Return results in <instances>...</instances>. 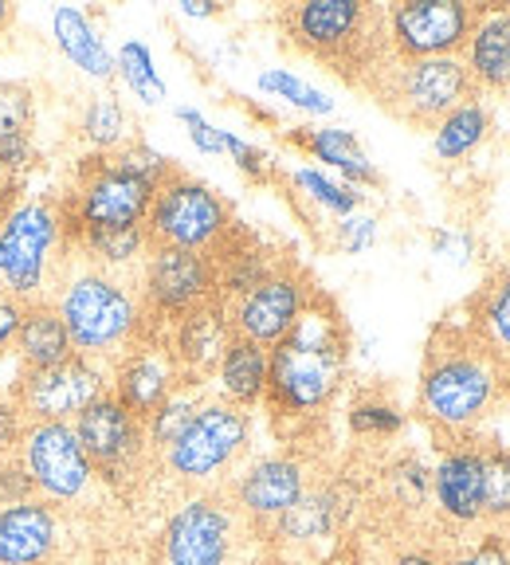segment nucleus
<instances>
[{"mask_svg": "<svg viewBox=\"0 0 510 565\" xmlns=\"http://www.w3.org/2000/svg\"><path fill=\"white\" fill-rule=\"evenodd\" d=\"M350 322L318 287L302 318L267 350V408L275 420H307L334 405L350 373Z\"/></svg>", "mask_w": 510, "mask_h": 565, "instance_id": "f257e3e1", "label": "nucleus"}, {"mask_svg": "<svg viewBox=\"0 0 510 565\" xmlns=\"http://www.w3.org/2000/svg\"><path fill=\"white\" fill-rule=\"evenodd\" d=\"M502 393V370L464 322L432 327L416 385V413L440 440L471 436Z\"/></svg>", "mask_w": 510, "mask_h": 565, "instance_id": "f03ea898", "label": "nucleus"}, {"mask_svg": "<svg viewBox=\"0 0 510 565\" xmlns=\"http://www.w3.org/2000/svg\"><path fill=\"white\" fill-rule=\"evenodd\" d=\"M287 47L334 71L346 87L365 90L370 79L393 60L389 12L370 0H299L275 17Z\"/></svg>", "mask_w": 510, "mask_h": 565, "instance_id": "7ed1b4c3", "label": "nucleus"}, {"mask_svg": "<svg viewBox=\"0 0 510 565\" xmlns=\"http://www.w3.org/2000/svg\"><path fill=\"white\" fill-rule=\"evenodd\" d=\"M52 302L67 327L75 353L91 358V362L115 365L130 345L150 338L141 291L110 267H75V259H71L63 279L55 282Z\"/></svg>", "mask_w": 510, "mask_h": 565, "instance_id": "20e7f679", "label": "nucleus"}, {"mask_svg": "<svg viewBox=\"0 0 510 565\" xmlns=\"http://www.w3.org/2000/svg\"><path fill=\"white\" fill-rule=\"evenodd\" d=\"M158 196V185L141 173L126 169L110 153H87L75 161L71 185L55 193V209L63 221L67 247L91 232H134L146 224L150 204Z\"/></svg>", "mask_w": 510, "mask_h": 565, "instance_id": "39448f33", "label": "nucleus"}, {"mask_svg": "<svg viewBox=\"0 0 510 565\" xmlns=\"http://www.w3.org/2000/svg\"><path fill=\"white\" fill-rule=\"evenodd\" d=\"M75 252L63 239L55 196H20L0 224V295L17 302L52 299Z\"/></svg>", "mask_w": 510, "mask_h": 565, "instance_id": "423d86ee", "label": "nucleus"}, {"mask_svg": "<svg viewBox=\"0 0 510 565\" xmlns=\"http://www.w3.org/2000/svg\"><path fill=\"white\" fill-rule=\"evenodd\" d=\"M365 95L396 122L413 130H436L444 115H451L467 98H476L479 90L459 55H440V60H396L393 55L370 79Z\"/></svg>", "mask_w": 510, "mask_h": 565, "instance_id": "0eeeda50", "label": "nucleus"}, {"mask_svg": "<svg viewBox=\"0 0 510 565\" xmlns=\"http://www.w3.org/2000/svg\"><path fill=\"white\" fill-rule=\"evenodd\" d=\"M236 224L229 196L212 185L177 169L158 189L150 204V216L141 224L146 247H185V252H212Z\"/></svg>", "mask_w": 510, "mask_h": 565, "instance_id": "6e6552de", "label": "nucleus"}, {"mask_svg": "<svg viewBox=\"0 0 510 565\" xmlns=\"http://www.w3.org/2000/svg\"><path fill=\"white\" fill-rule=\"evenodd\" d=\"M247 440H252V413L247 408H236L229 401H204L185 433L161 451V468L177 483L204 487L212 479H221L244 456Z\"/></svg>", "mask_w": 510, "mask_h": 565, "instance_id": "1a4fd4ad", "label": "nucleus"}, {"mask_svg": "<svg viewBox=\"0 0 510 565\" xmlns=\"http://www.w3.org/2000/svg\"><path fill=\"white\" fill-rule=\"evenodd\" d=\"M212 299H216V271H212L209 252L146 247L141 307H146V318H150V338Z\"/></svg>", "mask_w": 510, "mask_h": 565, "instance_id": "9d476101", "label": "nucleus"}, {"mask_svg": "<svg viewBox=\"0 0 510 565\" xmlns=\"http://www.w3.org/2000/svg\"><path fill=\"white\" fill-rule=\"evenodd\" d=\"M71 424H75V436L95 468V479H103L115 491H126L141 476L146 459L153 456L150 440H146V424L126 405H118L110 393L83 408Z\"/></svg>", "mask_w": 510, "mask_h": 565, "instance_id": "9b49d317", "label": "nucleus"}, {"mask_svg": "<svg viewBox=\"0 0 510 565\" xmlns=\"http://www.w3.org/2000/svg\"><path fill=\"white\" fill-rule=\"evenodd\" d=\"M17 456L28 468V476H32L35 494L55 507L79 503L95 487V468H91L87 451H83L79 436H75V424L67 420L28 424Z\"/></svg>", "mask_w": 510, "mask_h": 565, "instance_id": "f8f14e48", "label": "nucleus"}, {"mask_svg": "<svg viewBox=\"0 0 510 565\" xmlns=\"http://www.w3.org/2000/svg\"><path fill=\"white\" fill-rule=\"evenodd\" d=\"M20 405L28 424L40 420H75L87 405L110 393V365L91 362V358H71L52 370H28L17 373L12 385L4 388Z\"/></svg>", "mask_w": 510, "mask_h": 565, "instance_id": "ddd939ff", "label": "nucleus"}, {"mask_svg": "<svg viewBox=\"0 0 510 565\" xmlns=\"http://www.w3.org/2000/svg\"><path fill=\"white\" fill-rule=\"evenodd\" d=\"M315 291H318L315 279L295 259H283L267 279H259L252 291L240 295L236 302H229L232 334L272 350L275 342H283L290 334V327L302 318V310L315 299Z\"/></svg>", "mask_w": 510, "mask_h": 565, "instance_id": "4468645a", "label": "nucleus"}, {"mask_svg": "<svg viewBox=\"0 0 510 565\" xmlns=\"http://www.w3.org/2000/svg\"><path fill=\"white\" fill-rule=\"evenodd\" d=\"M240 514L229 494H193L166 519L161 530V562L166 565H229L236 550Z\"/></svg>", "mask_w": 510, "mask_h": 565, "instance_id": "2eb2a0df", "label": "nucleus"}, {"mask_svg": "<svg viewBox=\"0 0 510 565\" xmlns=\"http://www.w3.org/2000/svg\"><path fill=\"white\" fill-rule=\"evenodd\" d=\"M389 47L396 60H440L464 55L479 4L464 0H405L389 4Z\"/></svg>", "mask_w": 510, "mask_h": 565, "instance_id": "dca6fc26", "label": "nucleus"}, {"mask_svg": "<svg viewBox=\"0 0 510 565\" xmlns=\"http://www.w3.org/2000/svg\"><path fill=\"white\" fill-rule=\"evenodd\" d=\"M310 491L307 463L299 456H259L252 459L229 487V503L236 507L240 519H247L255 530H267L299 503L302 494Z\"/></svg>", "mask_w": 510, "mask_h": 565, "instance_id": "f3484780", "label": "nucleus"}, {"mask_svg": "<svg viewBox=\"0 0 510 565\" xmlns=\"http://www.w3.org/2000/svg\"><path fill=\"white\" fill-rule=\"evenodd\" d=\"M161 342H166L169 358H173L177 373L185 385H209L216 377V365H221L224 350L236 334H232L229 307L221 299L204 302V307L189 310L177 322H169L161 330Z\"/></svg>", "mask_w": 510, "mask_h": 565, "instance_id": "a211bd4d", "label": "nucleus"}, {"mask_svg": "<svg viewBox=\"0 0 510 565\" xmlns=\"http://www.w3.org/2000/svg\"><path fill=\"white\" fill-rule=\"evenodd\" d=\"M432 503L451 530L484 522V444L471 436L440 444V459L432 468Z\"/></svg>", "mask_w": 510, "mask_h": 565, "instance_id": "6ab92c4d", "label": "nucleus"}, {"mask_svg": "<svg viewBox=\"0 0 510 565\" xmlns=\"http://www.w3.org/2000/svg\"><path fill=\"white\" fill-rule=\"evenodd\" d=\"M181 385H185V381H181V373H177L173 358H169L166 342H161L158 334L141 338L138 345H130V350L110 365V397L130 408L141 424H146V416H150L153 408L166 405Z\"/></svg>", "mask_w": 510, "mask_h": 565, "instance_id": "aec40b11", "label": "nucleus"}, {"mask_svg": "<svg viewBox=\"0 0 510 565\" xmlns=\"http://www.w3.org/2000/svg\"><path fill=\"white\" fill-rule=\"evenodd\" d=\"M63 522L60 507L47 499H28L0 507V565H47L60 562Z\"/></svg>", "mask_w": 510, "mask_h": 565, "instance_id": "412c9836", "label": "nucleus"}, {"mask_svg": "<svg viewBox=\"0 0 510 565\" xmlns=\"http://www.w3.org/2000/svg\"><path fill=\"white\" fill-rule=\"evenodd\" d=\"M464 67L479 95L510 90V4H479L476 28L464 47Z\"/></svg>", "mask_w": 510, "mask_h": 565, "instance_id": "4be33fe9", "label": "nucleus"}, {"mask_svg": "<svg viewBox=\"0 0 510 565\" xmlns=\"http://www.w3.org/2000/svg\"><path fill=\"white\" fill-rule=\"evenodd\" d=\"M12 353H17V362H20L17 373L52 370V365H63L75 358V345H71V334H67V327H63V318L52 299L24 302V318H20Z\"/></svg>", "mask_w": 510, "mask_h": 565, "instance_id": "5701e85b", "label": "nucleus"}, {"mask_svg": "<svg viewBox=\"0 0 510 565\" xmlns=\"http://www.w3.org/2000/svg\"><path fill=\"white\" fill-rule=\"evenodd\" d=\"M464 327L479 338L487 353H491L499 370H510V267H499L484 279L471 299H467Z\"/></svg>", "mask_w": 510, "mask_h": 565, "instance_id": "b1692460", "label": "nucleus"}, {"mask_svg": "<svg viewBox=\"0 0 510 565\" xmlns=\"http://www.w3.org/2000/svg\"><path fill=\"white\" fill-rule=\"evenodd\" d=\"M290 146H299L302 153H310L322 166L338 169L346 177V185H381L378 166L370 161V153L361 150V141L342 126H322V130H290Z\"/></svg>", "mask_w": 510, "mask_h": 565, "instance_id": "393cba45", "label": "nucleus"}, {"mask_svg": "<svg viewBox=\"0 0 510 565\" xmlns=\"http://www.w3.org/2000/svg\"><path fill=\"white\" fill-rule=\"evenodd\" d=\"M52 32H55V47L79 71H87L95 79H115L118 75L115 52L103 44V35L95 32V24H91V17L83 9L60 4L52 12Z\"/></svg>", "mask_w": 510, "mask_h": 565, "instance_id": "a878e982", "label": "nucleus"}, {"mask_svg": "<svg viewBox=\"0 0 510 565\" xmlns=\"http://www.w3.org/2000/svg\"><path fill=\"white\" fill-rule=\"evenodd\" d=\"M216 385H221V401L236 408H252L264 401L267 393V350L247 342V338H232L224 350L221 365H216Z\"/></svg>", "mask_w": 510, "mask_h": 565, "instance_id": "bb28decb", "label": "nucleus"}, {"mask_svg": "<svg viewBox=\"0 0 510 565\" xmlns=\"http://www.w3.org/2000/svg\"><path fill=\"white\" fill-rule=\"evenodd\" d=\"M342 522V499H338L334 487H315L302 494L299 503L290 507L279 522L272 526V534L279 542H299V546H310V542H326Z\"/></svg>", "mask_w": 510, "mask_h": 565, "instance_id": "cd10ccee", "label": "nucleus"}, {"mask_svg": "<svg viewBox=\"0 0 510 565\" xmlns=\"http://www.w3.org/2000/svg\"><path fill=\"white\" fill-rule=\"evenodd\" d=\"M487 130H491V110H487V103L476 95V98H467V103H459L451 115H444L440 122H436V130H432V150H436L440 161H459L487 138Z\"/></svg>", "mask_w": 510, "mask_h": 565, "instance_id": "c85d7f7f", "label": "nucleus"}, {"mask_svg": "<svg viewBox=\"0 0 510 565\" xmlns=\"http://www.w3.org/2000/svg\"><path fill=\"white\" fill-rule=\"evenodd\" d=\"M204 385H181L173 393V397L166 401V405H158L150 416H146V440H150V451L153 456H161V451L169 448V444L177 440V436L185 433L189 420H193L196 413H201V405L209 397L201 393Z\"/></svg>", "mask_w": 510, "mask_h": 565, "instance_id": "c756f323", "label": "nucleus"}, {"mask_svg": "<svg viewBox=\"0 0 510 565\" xmlns=\"http://www.w3.org/2000/svg\"><path fill=\"white\" fill-rule=\"evenodd\" d=\"M346 424L358 440H393L401 428H405V408L396 401L381 397V393H365L350 405Z\"/></svg>", "mask_w": 510, "mask_h": 565, "instance_id": "7c9ffc66", "label": "nucleus"}, {"mask_svg": "<svg viewBox=\"0 0 510 565\" xmlns=\"http://www.w3.org/2000/svg\"><path fill=\"white\" fill-rule=\"evenodd\" d=\"M83 138L95 146V153H110L118 146H126V110L118 103L115 90L106 95H91L87 110H83Z\"/></svg>", "mask_w": 510, "mask_h": 565, "instance_id": "2f4dec72", "label": "nucleus"}, {"mask_svg": "<svg viewBox=\"0 0 510 565\" xmlns=\"http://www.w3.org/2000/svg\"><path fill=\"white\" fill-rule=\"evenodd\" d=\"M385 487L401 511H421L432 503V468L416 456H396L385 468Z\"/></svg>", "mask_w": 510, "mask_h": 565, "instance_id": "473e14b6", "label": "nucleus"}, {"mask_svg": "<svg viewBox=\"0 0 510 565\" xmlns=\"http://www.w3.org/2000/svg\"><path fill=\"white\" fill-rule=\"evenodd\" d=\"M484 522L510 526V448L484 444Z\"/></svg>", "mask_w": 510, "mask_h": 565, "instance_id": "72a5a7b5", "label": "nucleus"}, {"mask_svg": "<svg viewBox=\"0 0 510 565\" xmlns=\"http://www.w3.org/2000/svg\"><path fill=\"white\" fill-rule=\"evenodd\" d=\"M115 63H118V75L126 79V87H130L146 106H158L161 98H166V83L158 79V71H153V55L146 44L126 40V44L118 47Z\"/></svg>", "mask_w": 510, "mask_h": 565, "instance_id": "f704fd0d", "label": "nucleus"}, {"mask_svg": "<svg viewBox=\"0 0 510 565\" xmlns=\"http://www.w3.org/2000/svg\"><path fill=\"white\" fill-rule=\"evenodd\" d=\"M290 181H295V189L299 193H307L315 204H322L326 212H334V216H353V212L361 209V193L353 185H346V181H330L326 173H318V169H295L290 173Z\"/></svg>", "mask_w": 510, "mask_h": 565, "instance_id": "c9c22d12", "label": "nucleus"}, {"mask_svg": "<svg viewBox=\"0 0 510 565\" xmlns=\"http://www.w3.org/2000/svg\"><path fill=\"white\" fill-rule=\"evenodd\" d=\"M35 126V90L24 79H0V141L32 134Z\"/></svg>", "mask_w": 510, "mask_h": 565, "instance_id": "e433bc0d", "label": "nucleus"}, {"mask_svg": "<svg viewBox=\"0 0 510 565\" xmlns=\"http://www.w3.org/2000/svg\"><path fill=\"white\" fill-rule=\"evenodd\" d=\"M259 90H267V95L275 98H287L290 106H299V110H307V115H330L334 110V98H326L318 87H310V83H302L299 75H290V71H264L259 75Z\"/></svg>", "mask_w": 510, "mask_h": 565, "instance_id": "4c0bfd02", "label": "nucleus"}, {"mask_svg": "<svg viewBox=\"0 0 510 565\" xmlns=\"http://www.w3.org/2000/svg\"><path fill=\"white\" fill-rule=\"evenodd\" d=\"M448 565H510V530L491 526L471 546L448 550Z\"/></svg>", "mask_w": 510, "mask_h": 565, "instance_id": "58836bf2", "label": "nucleus"}, {"mask_svg": "<svg viewBox=\"0 0 510 565\" xmlns=\"http://www.w3.org/2000/svg\"><path fill=\"white\" fill-rule=\"evenodd\" d=\"M35 499V483L28 476V468L20 463V456H0V507H17Z\"/></svg>", "mask_w": 510, "mask_h": 565, "instance_id": "ea45409f", "label": "nucleus"}, {"mask_svg": "<svg viewBox=\"0 0 510 565\" xmlns=\"http://www.w3.org/2000/svg\"><path fill=\"white\" fill-rule=\"evenodd\" d=\"M224 153H232V158H236L240 173H244L247 181H255V185H264V181H272V177H275L272 158H267L264 150L247 146L244 138H236V134H229V130H224Z\"/></svg>", "mask_w": 510, "mask_h": 565, "instance_id": "a19ab883", "label": "nucleus"}, {"mask_svg": "<svg viewBox=\"0 0 510 565\" xmlns=\"http://www.w3.org/2000/svg\"><path fill=\"white\" fill-rule=\"evenodd\" d=\"M32 166H35V141H32V134H20V138H4V141H0V169H4V173L20 177V181H24Z\"/></svg>", "mask_w": 510, "mask_h": 565, "instance_id": "79ce46f5", "label": "nucleus"}, {"mask_svg": "<svg viewBox=\"0 0 510 565\" xmlns=\"http://www.w3.org/2000/svg\"><path fill=\"white\" fill-rule=\"evenodd\" d=\"M373 236H378V221L373 216H342L338 221V247L350 252V256L365 252L373 244Z\"/></svg>", "mask_w": 510, "mask_h": 565, "instance_id": "37998d69", "label": "nucleus"}, {"mask_svg": "<svg viewBox=\"0 0 510 565\" xmlns=\"http://www.w3.org/2000/svg\"><path fill=\"white\" fill-rule=\"evenodd\" d=\"M177 118L189 126V138L201 153H224V130H216L212 122H204L193 106H177Z\"/></svg>", "mask_w": 510, "mask_h": 565, "instance_id": "c03bdc74", "label": "nucleus"}, {"mask_svg": "<svg viewBox=\"0 0 510 565\" xmlns=\"http://www.w3.org/2000/svg\"><path fill=\"white\" fill-rule=\"evenodd\" d=\"M28 420L20 413V405L9 397V393H0V456H12L20 448V436H24Z\"/></svg>", "mask_w": 510, "mask_h": 565, "instance_id": "a18cd8bd", "label": "nucleus"}, {"mask_svg": "<svg viewBox=\"0 0 510 565\" xmlns=\"http://www.w3.org/2000/svg\"><path fill=\"white\" fill-rule=\"evenodd\" d=\"M20 318H24V302L9 299V295H0V358H9L12 345H17Z\"/></svg>", "mask_w": 510, "mask_h": 565, "instance_id": "49530a36", "label": "nucleus"}, {"mask_svg": "<svg viewBox=\"0 0 510 565\" xmlns=\"http://www.w3.org/2000/svg\"><path fill=\"white\" fill-rule=\"evenodd\" d=\"M389 565H448V554L436 546H408V550H401Z\"/></svg>", "mask_w": 510, "mask_h": 565, "instance_id": "de8ad7c7", "label": "nucleus"}, {"mask_svg": "<svg viewBox=\"0 0 510 565\" xmlns=\"http://www.w3.org/2000/svg\"><path fill=\"white\" fill-rule=\"evenodd\" d=\"M20 193H24V181H9V189L0 193V224H4V212H9L12 204L20 201Z\"/></svg>", "mask_w": 510, "mask_h": 565, "instance_id": "09e8293b", "label": "nucleus"}, {"mask_svg": "<svg viewBox=\"0 0 510 565\" xmlns=\"http://www.w3.org/2000/svg\"><path fill=\"white\" fill-rule=\"evenodd\" d=\"M181 12H185V17H216V12H221V4H209V0H185V4H181Z\"/></svg>", "mask_w": 510, "mask_h": 565, "instance_id": "8fccbe9b", "label": "nucleus"}, {"mask_svg": "<svg viewBox=\"0 0 510 565\" xmlns=\"http://www.w3.org/2000/svg\"><path fill=\"white\" fill-rule=\"evenodd\" d=\"M9 20H12V4H4V0H0V32L9 28Z\"/></svg>", "mask_w": 510, "mask_h": 565, "instance_id": "3c124183", "label": "nucleus"}, {"mask_svg": "<svg viewBox=\"0 0 510 565\" xmlns=\"http://www.w3.org/2000/svg\"><path fill=\"white\" fill-rule=\"evenodd\" d=\"M9 181H20V177H9V173H4V169H0V193L9 189Z\"/></svg>", "mask_w": 510, "mask_h": 565, "instance_id": "603ef678", "label": "nucleus"}, {"mask_svg": "<svg viewBox=\"0 0 510 565\" xmlns=\"http://www.w3.org/2000/svg\"><path fill=\"white\" fill-rule=\"evenodd\" d=\"M264 565H290V562H279V557H272V562H264Z\"/></svg>", "mask_w": 510, "mask_h": 565, "instance_id": "864d4df0", "label": "nucleus"}, {"mask_svg": "<svg viewBox=\"0 0 510 565\" xmlns=\"http://www.w3.org/2000/svg\"><path fill=\"white\" fill-rule=\"evenodd\" d=\"M47 565H63V562H47Z\"/></svg>", "mask_w": 510, "mask_h": 565, "instance_id": "5fc2aeb1", "label": "nucleus"}]
</instances>
